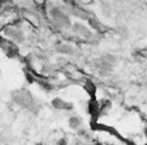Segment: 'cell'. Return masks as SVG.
<instances>
[{"mask_svg": "<svg viewBox=\"0 0 147 145\" xmlns=\"http://www.w3.org/2000/svg\"><path fill=\"white\" fill-rule=\"evenodd\" d=\"M116 59L113 55L106 54L99 60V71L101 74H107L111 71L112 67L115 65Z\"/></svg>", "mask_w": 147, "mask_h": 145, "instance_id": "1", "label": "cell"}, {"mask_svg": "<svg viewBox=\"0 0 147 145\" xmlns=\"http://www.w3.org/2000/svg\"><path fill=\"white\" fill-rule=\"evenodd\" d=\"M51 17L52 21L57 27L59 28H66L69 26V19L68 17L59 9H53L51 11Z\"/></svg>", "mask_w": 147, "mask_h": 145, "instance_id": "2", "label": "cell"}, {"mask_svg": "<svg viewBox=\"0 0 147 145\" xmlns=\"http://www.w3.org/2000/svg\"><path fill=\"white\" fill-rule=\"evenodd\" d=\"M73 29H74V32H75L76 34L83 37V38L89 39L91 37V32L85 27V26L82 25V24H80V23L75 24V25L73 26Z\"/></svg>", "mask_w": 147, "mask_h": 145, "instance_id": "3", "label": "cell"}, {"mask_svg": "<svg viewBox=\"0 0 147 145\" xmlns=\"http://www.w3.org/2000/svg\"><path fill=\"white\" fill-rule=\"evenodd\" d=\"M53 105H54L56 108L59 109H65V110H68V109L71 108V105L67 102H64L61 99H56V100L53 101Z\"/></svg>", "mask_w": 147, "mask_h": 145, "instance_id": "4", "label": "cell"}, {"mask_svg": "<svg viewBox=\"0 0 147 145\" xmlns=\"http://www.w3.org/2000/svg\"><path fill=\"white\" fill-rule=\"evenodd\" d=\"M58 51L59 52H62V53H71L72 52V47L70 45H67V44H61L58 46Z\"/></svg>", "mask_w": 147, "mask_h": 145, "instance_id": "5", "label": "cell"}, {"mask_svg": "<svg viewBox=\"0 0 147 145\" xmlns=\"http://www.w3.org/2000/svg\"><path fill=\"white\" fill-rule=\"evenodd\" d=\"M89 24L94 29H96V30H98V31H101V25L96 19H89Z\"/></svg>", "mask_w": 147, "mask_h": 145, "instance_id": "6", "label": "cell"}, {"mask_svg": "<svg viewBox=\"0 0 147 145\" xmlns=\"http://www.w3.org/2000/svg\"><path fill=\"white\" fill-rule=\"evenodd\" d=\"M79 124V120L77 118H72L71 119V125L72 126H77Z\"/></svg>", "mask_w": 147, "mask_h": 145, "instance_id": "7", "label": "cell"}]
</instances>
